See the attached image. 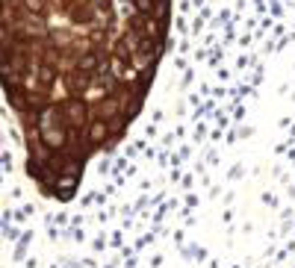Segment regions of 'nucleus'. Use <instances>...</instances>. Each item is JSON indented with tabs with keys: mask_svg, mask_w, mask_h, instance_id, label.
I'll return each instance as SVG.
<instances>
[{
	"mask_svg": "<svg viewBox=\"0 0 295 268\" xmlns=\"http://www.w3.org/2000/svg\"><path fill=\"white\" fill-rule=\"evenodd\" d=\"M56 27L86 30L103 83L115 86L106 68V42L133 77L151 74L168 27V0H3V62L35 45V35L48 42Z\"/></svg>",
	"mask_w": 295,
	"mask_h": 268,
	"instance_id": "obj_1",
	"label": "nucleus"
}]
</instances>
